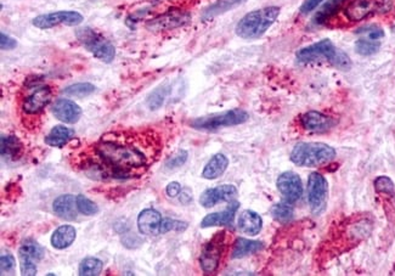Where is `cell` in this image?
Wrapping results in <instances>:
<instances>
[{
	"label": "cell",
	"instance_id": "1",
	"mask_svg": "<svg viewBox=\"0 0 395 276\" xmlns=\"http://www.w3.org/2000/svg\"><path fill=\"white\" fill-rule=\"evenodd\" d=\"M155 146L153 138L150 136L111 133L95 144L94 152L109 166L131 178L144 173L151 157L155 158Z\"/></svg>",
	"mask_w": 395,
	"mask_h": 276
},
{
	"label": "cell",
	"instance_id": "2",
	"mask_svg": "<svg viewBox=\"0 0 395 276\" xmlns=\"http://www.w3.org/2000/svg\"><path fill=\"white\" fill-rule=\"evenodd\" d=\"M280 15V8L268 6L244 15L236 26V34L247 41L258 39L263 36Z\"/></svg>",
	"mask_w": 395,
	"mask_h": 276
},
{
	"label": "cell",
	"instance_id": "3",
	"mask_svg": "<svg viewBox=\"0 0 395 276\" xmlns=\"http://www.w3.org/2000/svg\"><path fill=\"white\" fill-rule=\"evenodd\" d=\"M334 157L336 150L323 142H299L291 152V161L301 167H320Z\"/></svg>",
	"mask_w": 395,
	"mask_h": 276
},
{
	"label": "cell",
	"instance_id": "4",
	"mask_svg": "<svg viewBox=\"0 0 395 276\" xmlns=\"http://www.w3.org/2000/svg\"><path fill=\"white\" fill-rule=\"evenodd\" d=\"M76 36L79 43L83 45L90 54L99 59L103 63H109L115 60L116 49L114 44L107 41L99 32L93 28H81L76 32Z\"/></svg>",
	"mask_w": 395,
	"mask_h": 276
},
{
	"label": "cell",
	"instance_id": "5",
	"mask_svg": "<svg viewBox=\"0 0 395 276\" xmlns=\"http://www.w3.org/2000/svg\"><path fill=\"white\" fill-rule=\"evenodd\" d=\"M250 118V115L241 109H229L222 114L198 117L191 120L190 125L198 131H214L225 127L242 125Z\"/></svg>",
	"mask_w": 395,
	"mask_h": 276
},
{
	"label": "cell",
	"instance_id": "6",
	"mask_svg": "<svg viewBox=\"0 0 395 276\" xmlns=\"http://www.w3.org/2000/svg\"><path fill=\"white\" fill-rule=\"evenodd\" d=\"M225 237L226 235L224 231L218 233L203 247L200 257V266L204 273L212 274L218 269L225 247Z\"/></svg>",
	"mask_w": 395,
	"mask_h": 276
},
{
	"label": "cell",
	"instance_id": "7",
	"mask_svg": "<svg viewBox=\"0 0 395 276\" xmlns=\"http://www.w3.org/2000/svg\"><path fill=\"white\" fill-rule=\"evenodd\" d=\"M338 52L339 50L334 47V44L330 39H323L309 47H302L297 52V59L304 63H321V61L333 63L337 58Z\"/></svg>",
	"mask_w": 395,
	"mask_h": 276
},
{
	"label": "cell",
	"instance_id": "8",
	"mask_svg": "<svg viewBox=\"0 0 395 276\" xmlns=\"http://www.w3.org/2000/svg\"><path fill=\"white\" fill-rule=\"evenodd\" d=\"M328 198V180L320 173H312L308 179V201L312 213H321L326 209Z\"/></svg>",
	"mask_w": 395,
	"mask_h": 276
},
{
	"label": "cell",
	"instance_id": "9",
	"mask_svg": "<svg viewBox=\"0 0 395 276\" xmlns=\"http://www.w3.org/2000/svg\"><path fill=\"white\" fill-rule=\"evenodd\" d=\"M388 0H348L343 14L350 22H360L387 8Z\"/></svg>",
	"mask_w": 395,
	"mask_h": 276
},
{
	"label": "cell",
	"instance_id": "10",
	"mask_svg": "<svg viewBox=\"0 0 395 276\" xmlns=\"http://www.w3.org/2000/svg\"><path fill=\"white\" fill-rule=\"evenodd\" d=\"M191 21V15L182 9H172L157 16L146 23V28L151 32L172 31L175 28L186 26Z\"/></svg>",
	"mask_w": 395,
	"mask_h": 276
},
{
	"label": "cell",
	"instance_id": "11",
	"mask_svg": "<svg viewBox=\"0 0 395 276\" xmlns=\"http://www.w3.org/2000/svg\"><path fill=\"white\" fill-rule=\"evenodd\" d=\"M52 89L49 85H36L28 89V94L22 100V111L27 116L39 115L52 103Z\"/></svg>",
	"mask_w": 395,
	"mask_h": 276
},
{
	"label": "cell",
	"instance_id": "12",
	"mask_svg": "<svg viewBox=\"0 0 395 276\" xmlns=\"http://www.w3.org/2000/svg\"><path fill=\"white\" fill-rule=\"evenodd\" d=\"M82 22L83 16L81 15L78 11H55L45 15L36 16L32 23L39 30H49L60 25L78 26Z\"/></svg>",
	"mask_w": 395,
	"mask_h": 276
},
{
	"label": "cell",
	"instance_id": "13",
	"mask_svg": "<svg viewBox=\"0 0 395 276\" xmlns=\"http://www.w3.org/2000/svg\"><path fill=\"white\" fill-rule=\"evenodd\" d=\"M43 255H44V251L36 244V241L28 240L23 242L19 250L22 275H36V271H38L36 263L42 261Z\"/></svg>",
	"mask_w": 395,
	"mask_h": 276
},
{
	"label": "cell",
	"instance_id": "14",
	"mask_svg": "<svg viewBox=\"0 0 395 276\" xmlns=\"http://www.w3.org/2000/svg\"><path fill=\"white\" fill-rule=\"evenodd\" d=\"M276 187L288 204H296L303 196V184L301 177L293 172H285L277 178Z\"/></svg>",
	"mask_w": 395,
	"mask_h": 276
},
{
	"label": "cell",
	"instance_id": "15",
	"mask_svg": "<svg viewBox=\"0 0 395 276\" xmlns=\"http://www.w3.org/2000/svg\"><path fill=\"white\" fill-rule=\"evenodd\" d=\"M237 189L234 185L224 184L215 188L207 189L200 198V204L206 209H211L220 202H231L237 196Z\"/></svg>",
	"mask_w": 395,
	"mask_h": 276
},
{
	"label": "cell",
	"instance_id": "16",
	"mask_svg": "<svg viewBox=\"0 0 395 276\" xmlns=\"http://www.w3.org/2000/svg\"><path fill=\"white\" fill-rule=\"evenodd\" d=\"M336 120L332 117L323 115L319 111H308L301 117V125L303 129L312 133H323L336 125Z\"/></svg>",
	"mask_w": 395,
	"mask_h": 276
},
{
	"label": "cell",
	"instance_id": "17",
	"mask_svg": "<svg viewBox=\"0 0 395 276\" xmlns=\"http://www.w3.org/2000/svg\"><path fill=\"white\" fill-rule=\"evenodd\" d=\"M52 109L55 118L67 125L77 123L82 116V109L72 100H56L52 105Z\"/></svg>",
	"mask_w": 395,
	"mask_h": 276
},
{
	"label": "cell",
	"instance_id": "18",
	"mask_svg": "<svg viewBox=\"0 0 395 276\" xmlns=\"http://www.w3.org/2000/svg\"><path fill=\"white\" fill-rule=\"evenodd\" d=\"M162 222L161 213L156 209H144L138 217V229L146 236H157L161 235Z\"/></svg>",
	"mask_w": 395,
	"mask_h": 276
},
{
	"label": "cell",
	"instance_id": "19",
	"mask_svg": "<svg viewBox=\"0 0 395 276\" xmlns=\"http://www.w3.org/2000/svg\"><path fill=\"white\" fill-rule=\"evenodd\" d=\"M239 202H233L228 209L222 212H215L206 215L201 222L202 228L211 226H233L234 224L235 214L239 209Z\"/></svg>",
	"mask_w": 395,
	"mask_h": 276
},
{
	"label": "cell",
	"instance_id": "20",
	"mask_svg": "<svg viewBox=\"0 0 395 276\" xmlns=\"http://www.w3.org/2000/svg\"><path fill=\"white\" fill-rule=\"evenodd\" d=\"M52 209L58 218L72 222L77 219V204L76 198L71 193L61 195L52 202Z\"/></svg>",
	"mask_w": 395,
	"mask_h": 276
},
{
	"label": "cell",
	"instance_id": "21",
	"mask_svg": "<svg viewBox=\"0 0 395 276\" xmlns=\"http://www.w3.org/2000/svg\"><path fill=\"white\" fill-rule=\"evenodd\" d=\"M237 224H239V229L244 234L255 236V235L259 234L260 231H261L263 219L255 211L246 209L242 213L239 214V223Z\"/></svg>",
	"mask_w": 395,
	"mask_h": 276
},
{
	"label": "cell",
	"instance_id": "22",
	"mask_svg": "<svg viewBox=\"0 0 395 276\" xmlns=\"http://www.w3.org/2000/svg\"><path fill=\"white\" fill-rule=\"evenodd\" d=\"M228 166H229L228 157L223 153H217L209 160V163L203 168L202 178L207 179V180L218 179L228 169Z\"/></svg>",
	"mask_w": 395,
	"mask_h": 276
},
{
	"label": "cell",
	"instance_id": "23",
	"mask_svg": "<svg viewBox=\"0 0 395 276\" xmlns=\"http://www.w3.org/2000/svg\"><path fill=\"white\" fill-rule=\"evenodd\" d=\"M77 237V230L72 225H61L52 235V245L56 250H65L72 245Z\"/></svg>",
	"mask_w": 395,
	"mask_h": 276
},
{
	"label": "cell",
	"instance_id": "24",
	"mask_svg": "<svg viewBox=\"0 0 395 276\" xmlns=\"http://www.w3.org/2000/svg\"><path fill=\"white\" fill-rule=\"evenodd\" d=\"M263 248H264V245L260 241L247 240V239L239 237L235 241L234 248L231 252V258H234V259L244 258L247 255H255Z\"/></svg>",
	"mask_w": 395,
	"mask_h": 276
},
{
	"label": "cell",
	"instance_id": "25",
	"mask_svg": "<svg viewBox=\"0 0 395 276\" xmlns=\"http://www.w3.org/2000/svg\"><path fill=\"white\" fill-rule=\"evenodd\" d=\"M246 0H217L214 4L209 6V9H206L203 12L202 20L204 21H209L217 16L225 14L228 11L233 10L235 8L244 4Z\"/></svg>",
	"mask_w": 395,
	"mask_h": 276
},
{
	"label": "cell",
	"instance_id": "26",
	"mask_svg": "<svg viewBox=\"0 0 395 276\" xmlns=\"http://www.w3.org/2000/svg\"><path fill=\"white\" fill-rule=\"evenodd\" d=\"M74 136V131L65 125L54 127L45 136V144L52 147H63Z\"/></svg>",
	"mask_w": 395,
	"mask_h": 276
},
{
	"label": "cell",
	"instance_id": "27",
	"mask_svg": "<svg viewBox=\"0 0 395 276\" xmlns=\"http://www.w3.org/2000/svg\"><path fill=\"white\" fill-rule=\"evenodd\" d=\"M22 145L16 136H3L1 138V156L4 158L16 160L21 155Z\"/></svg>",
	"mask_w": 395,
	"mask_h": 276
},
{
	"label": "cell",
	"instance_id": "28",
	"mask_svg": "<svg viewBox=\"0 0 395 276\" xmlns=\"http://www.w3.org/2000/svg\"><path fill=\"white\" fill-rule=\"evenodd\" d=\"M342 4H343V0H331V1H328V4H325L323 6V9L319 11L315 17H314V23L323 25L325 22H328L339 10V8H341Z\"/></svg>",
	"mask_w": 395,
	"mask_h": 276
},
{
	"label": "cell",
	"instance_id": "29",
	"mask_svg": "<svg viewBox=\"0 0 395 276\" xmlns=\"http://www.w3.org/2000/svg\"><path fill=\"white\" fill-rule=\"evenodd\" d=\"M103 268H104L103 262L98 259V258L89 257V258H85L81 263V266H79V275L98 276L103 271Z\"/></svg>",
	"mask_w": 395,
	"mask_h": 276
},
{
	"label": "cell",
	"instance_id": "30",
	"mask_svg": "<svg viewBox=\"0 0 395 276\" xmlns=\"http://www.w3.org/2000/svg\"><path fill=\"white\" fill-rule=\"evenodd\" d=\"M95 87L90 83H77L70 85L63 90V94L72 96V98H87L95 92Z\"/></svg>",
	"mask_w": 395,
	"mask_h": 276
},
{
	"label": "cell",
	"instance_id": "31",
	"mask_svg": "<svg viewBox=\"0 0 395 276\" xmlns=\"http://www.w3.org/2000/svg\"><path fill=\"white\" fill-rule=\"evenodd\" d=\"M271 214L273 217L280 222V223H287L293 218V209L291 207V204L288 202H281V204H276L273 206L271 209Z\"/></svg>",
	"mask_w": 395,
	"mask_h": 276
},
{
	"label": "cell",
	"instance_id": "32",
	"mask_svg": "<svg viewBox=\"0 0 395 276\" xmlns=\"http://www.w3.org/2000/svg\"><path fill=\"white\" fill-rule=\"evenodd\" d=\"M381 44L378 41H371L369 38L359 39L355 43V52L363 56L374 55L380 50Z\"/></svg>",
	"mask_w": 395,
	"mask_h": 276
},
{
	"label": "cell",
	"instance_id": "33",
	"mask_svg": "<svg viewBox=\"0 0 395 276\" xmlns=\"http://www.w3.org/2000/svg\"><path fill=\"white\" fill-rule=\"evenodd\" d=\"M374 185L376 191L381 195L395 198L394 182H392L390 178L385 177V176L378 177L374 180Z\"/></svg>",
	"mask_w": 395,
	"mask_h": 276
},
{
	"label": "cell",
	"instance_id": "34",
	"mask_svg": "<svg viewBox=\"0 0 395 276\" xmlns=\"http://www.w3.org/2000/svg\"><path fill=\"white\" fill-rule=\"evenodd\" d=\"M76 204H77L79 213L84 214V215H95V214L99 213L98 204H94L92 200H89L84 195H78L76 198Z\"/></svg>",
	"mask_w": 395,
	"mask_h": 276
},
{
	"label": "cell",
	"instance_id": "35",
	"mask_svg": "<svg viewBox=\"0 0 395 276\" xmlns=\"http://www.w3.org/2000/svg\"><path fill=\"white\" fill-rule=\"evenodd\" d=\"M168 93H169V88L166 87V85H163L161 88L156 89V90L152 93L150 99H149V105H150L151 109H160L162 105H163V103H164Z\"/></svg>",
	"mask_w": 395,
	"mask_h": 276
},
{
	"label": "cell",
	"instance_id": "36",
	"mask_svg": "<svg viewBox=\"0 0 395 276\" xmlns=\"http://www.w3.org/2000/svg\"><path fill=\"white\" fill-rule=\"evenodd\" d=\"M187 223L175 220V219L164 218L162 222L161 234H167L169 231H184L186 230Z\"/></svg>",
	"mask_w": 395,
	"mask_h": 276
},
{
	"label": "cell",
	"instance_id": "37",
	"mask_svg": "<svg viewBox=\"0 0 395 276\" xmlns=\"http://www.w3.org/2000/svg\"><path fill=\"white\" fill-rule=\"evenodd\" d=\"M333 66L342 70V71H349L352 68V61H350V58L345 52H338L337 58L333 61Z\"/></svg>",
	"mask_w": 395,
	"mask_h": 276
},
{
	"label": "cell",
	"instance_id": "38",
	"mask_svg": "<svg viewBox=\"0 0 395 276\" xmlns=\"http://www.w3.org/2000/svg\"><path fill=\"white\" fill-rule=\"evenodd\" d=\"M15 264L16 261L14 255H9V253L1 255V258H0L1 274H4V273H11V271L15 269Z\"/></svg>",
	"mask_w": 395,
	"mask_h": 276
},
{
	"label": "cell",
	"instance_id": "39",
	"mask_svg": "<svg viewBox=\"0 0 395 276\" xmlns=\"http://www.w3.org/2000/svg\"><path fill=\"white\" fill-rule=\"evenodd\" d=\"M187 156H189L187 152L184 150L178 152L177 156L172 157L169 161L167 162L166 167L171 168V169L182 167V164L187 161Z\"/></svg>",
	"mask_w": 395,
	"mask_h": 276
},
{
	"label": "cell",
	"instance_id": "40",
	"mask_svg": "<svg viewBox=\"0 0 395 276\" xmlns=\"http://www.w3.org/2000/svg\"><path fill=\"white\" fill-rule=\"evenodd\" d=\"M16 45H17V42L14 38H11L10 36H8L6 33L0 34V47H1V50H12V49H15Z\"/></svg>",
	"mask_w": 395,
	"mask_h": 276
},
{
	"label": "cell",
	"instance_id": "41",
	"mask_svg": "<svg viewBox=\"0 0 395 276\" xmlns=\"http://www.w3.org/2000/svg\"><path fill=\"white\" fill-rule=\"evenodd\" d=\"M370 31H361L364 32V33H367V38L371 39V41H380L381 38H383L385 36V32L383 30H381L378 27H369Z\"/></svg>",
	"mask_w": 395,
	"mask_h": 276
},
{
	"label": "cell",
	"instance_id": "42",
	"mask_svg": "<svg viewBox=\"0 0 395 276\" xmlns=\"http://www.w3.org/2000/svg\"><path fill=\"white\" fill-rule=\"evenodd\" d=\"M323 1V0H307L301 8V12L303 15H307L310 11L317 9V6H320Z\"/></svg>",
	"mask_w": 395,
	"mask_h": 276
},
{
	"label": "cell",
	"instance_id": "43",
	"mask_svg": "<svg viewBox=\"0 0 395 276\" xmlns=\"http://www.w3.org/2000/svg\"><path fill=\"white\" fill-rule=\"evenodd\" d=\"M166 193L169 198H177L178 195L182 193V185L178 182H169L167 187Z\"/></svg>",
	"mask_w": 395,
	"mask_h": 276
}]
</instances>
